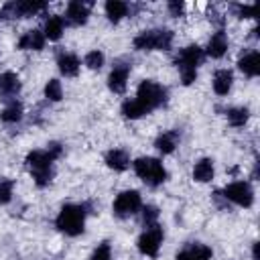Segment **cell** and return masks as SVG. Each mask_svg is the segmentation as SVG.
I'll list each match as a JSON object with an SVG mask.
<instances>
[{
    "label": "cell",
    "instance_id": "cell-1",
    "mask_svg": "<svg viewBox=\"0 0 260 260\" xmlns=\"http://www.w3.org/2000/svg\"><path fill=\"white\" fill-rule=\"evenodd\" d=\"M61 156V144L59 142H51L47 146V150H32L26 154V167L35 179V183L39 187L49 185L51 177H53V160Z\"/></svg>",
    "mask_w": 260,
    "mask_h": 260
},
{
    "label": "cell",
    "instance_id": "cell-2",
    "mask_svg": "<svg viewBox=\"0 0 260 260\" xmlns=\"http://www.w3.org/2000/svg\"><path fill=\"white\" fill-rule=\"evenodd\" d=\"M201 59H203V51L197 45H189V47L181 49L179 55L175 57V63H177V67L181 71V79H183L185 85H191L195 81L197 65L201 63Z\"/></svg>",
    "mask_w": 260,
    "mask_h": 260
},
{
    "label": "cell",
    "instance_id": "cell-3",
    "mask_svg": "<svg viewBox=\"0 0 260 260\" xmlns=\"http://www.w3.org/2000/svg\"><path fill=\"white\" fill-rule=\"evenodd\" d=\"M55 223L63 234L79 236L85 225V209L81 205H63Z\"/></svg>",
    "mask_w": 260,
    "mask_h": 260
},
{
    "label": "cell",
    "instance_id": "cell-4",
    "mask_svg": "<svg viewBox=\"0 0 260 260\" xmlns=\"http://www.w3.org/2000/svg\"><path fill=\"white\" fill-rule=\"evenodd\" d=\"M173 32L167 28H152L144 30L134 39V47L140 51H167L171 49Z\"/></svg>",
    "mask_w": 260,
    "mask_h": 260
},
{
    "label": "cell",
    "instance_id": "cell-5",
    "mask_svg": "<svg viewBox=\"0 0 260 260\" xmlns=\"http://www.w3.org/2000/svg\"><path fill=\"white\" fill-rule=\"evenodd\" d=\"M146 112H152L154 108H158L165 100H167V89L162 85H158L156 81H150V79H144L140 85H138V91H136V98H134Z\"/></svg>",
    "mask_w": 260,
    "mask_h": 260
},
{
    "label": "cell",
    "instance_id": "cell-6",
    "mask_svg": "<svg viewBox=\"0 0 260 260\" xmlns=\"http://www.w3.org/2000/svg\"><path fill=\"white\" fill-rule=\"evenodd\" d=\"M134 171L144 183H148L152 187L160 185L167 179V171H165L162 162L158 158H152V156H142V158L134 160Z\"/></svg>",
    "mask_w": 260,
    "mask_h": 260
},
{
    "label": "cell",
    "instance_id": "cell-7",
    "mask_svg": "<svg viewBox=\"0 0 260 260\" xmlns=\"http://www.w3.org/2000/svg\"><path fill=\"white\" fill-rule=\"evenodd\" d=\"M47 4L45 2H35V0H24V2H8L2 6L0 16L2 18H26L37 12H41Z\"/></svg>",
    "mask_w": 260,
    "mask_h": 260
},
{
    "label": "cell",
    "instance_id": "cell-8",
    "mask_svg": "<svg viewBox=\"0 0 260 260\" xmlns=\"http://www.w3.org/2000/svg\"><path fill=\"white\" fill-rule=\"evenodd\" d=\"M162 242V228L158 223L146 225V232L138 238V250L146 256H156Z\"/></svg>",
    "mask_w": 260,
    "mask_h": 260
},
{
    "label": "cell",
    "instance_id": "cell-9",
    "mask_svg": "<svg viewBox=\"0 0 260 260\" xmlns=\"http://www.w3.org/2000/svg\"><path fill=\"white\" fill-rule=\"evenodd\" d=\"M223 197L242 205V207H250L252 201H254V191L248 183L244 181H236V183H230L225 189H223Z\"/></svg>",
    "mask_w": 260,
    "mask_h": 260
},
{
    "label": "cell",
    "instance_id": "cell-10",
    "mask_svg": "<svg viewBox=\"0 0 260 260\" xmlns=\"http://www.w3.org/2000/svg\"><path fill=\"white\" fill-rule=\"evenodd\" d=\"M140 209L138 191H122L114 201V213L118 217H130Z\"/></svg>",
    "mask_w": 260,
    "mask_h": 260
},
{
    "label": "cell",
    "instance_id": "cell-11",
    "mask_svg": "<svg viewBox=\"0 0 260 260\" xmlns=\"http://www.w3.org/2000/svg\"><path fill=\"white\" fill-rule=\"evenodd\" d=\"M128 73H130V65L128 63H120L112 69L110 77H108V87L114 91V93H122L126 89V79H128Z\"/></svg>",
    "mask_w": 260,
    "mask_h": 260
},
{
    "label": "cell",
    "instance_id": "cell-12",
    "mask_svg": "<svg viewBox=\"0 0 260 260\" xmlns=\"http://www.w3.org/2000/svg\"><path fill=\"white\" fill-rule=\"evenodd\" d=\"M89 8L91 2H81V0H73L67 6V20L71 24H85L87 16H89Z\"/></svg>",
    "mask_w": 260,
    "mask_h": 260
},
{
    "label": "cell",
    "instance_id": "cell-13",
    "mask_svg": "<svg viewBox=\"0 0 260 260\" xmlns=\"http://www.w3.org/2000/svg\"><path fill=\"white\" fill-rule=\"evenodd\" d=\"M211 248L205 244H191L185 250L177 254V260H209L211 258Z\"/></svg>",
    "mask_w": 260,
    "mask_h": 260
},
{
    "label": "cell",
    "instance_id": "cell-14",
    "mask_svg": "<svg viewBox=\"0 0 260 260\" xmlns=\"http://www.w3.org/2000/svg\"><path fill=\"white\" fill-rule=\"evenodd\" d=\"M43 45H45V35L41 30H26L18 41V47L24 51H41Z\"/></svg>",
    "mask_w": 260,
    "mask_h": 260
},
{
    "label": "cell",
    "instance_id": "cell-15",
    "mask_svg": "<svg viewBox=\"0 0 260 260\" xmlns=\"http://www.w3.org/2000/svg\"><path fill=\"white\" fill-rule=\"evenodd\" d=\"M225 51H228V39H225L223 30H217L207 43V55H211L213 59H219L225 55Z\"/></svg>",
    "mask_w": 260,
    "mask_h": 260
},
{
    "label": "cell",
    "instance_id": "cell-16",
    "mask_svg": "<svg viewBox=\"0 0 260 260\" xmlns=\"http://www.w3.org/2000/svg\"><path fill=\"white\" fill-rule=\"evenodd\" d=\"M57 65H59V71L65 77H73L79 71V59L75 55H71V53H61L59 59H57Z\"/></svg>",
    "mask_w": 260,
    "mask_h": 260
},
{
    "label": "cell",
    "instance_id": "cell-17",
    "mask_svg": "<svg viewBox=\"0 0 260 260\" xmlns=\"http://www.w3.org/2000/svg\"><path fill=\"white\" fill-rule=\"evenodd\" d=\"M232 81H234V75L230 69H219L215 71L213 75V89L217 95H225L230 89H232Z\"/></svg>",
    "mask_w": 260,
    "mask_h": 260
},
{
    "label": "cell",
    "instance_id": "cell-18",
    "mask_svg": "<svg viewBox=\"0 0 260 260\" xmlns=\"http://www.w3.org/2000/svg\"><path fill=\"white\" fill-rule=\"evenodd\" d=\"M20 89V79L18 75L6 71V73H0V95H16Z\"/></svg>",
    "mask_w": 260,
    "mask_h": 260
},
{
    "label": "cell",
    "instance_id": "cell-19",
    "mask_svg": "<svg viewBox=\"0 0 260 260\" xmlns=\"http://www.w3.org/2000/svg\"><path fill=\"white\" fill-rule=\"evenodd\" d=\"M238 65H240V69H242L248 77H256V75L260 73V55H258L256 51H252V53L244 55V57L238 61Z\"/></svg>",
    "mask_w": 260,
    "mask_h": 260
},
{
    "label": "cell",
    "instance_id": "cell-20",
    "mask_svg": "<svg viewBox=\"0 0 260 260\" xmlns=\"http://www.w3.org/2000/svg\"><path fill=\"white\" fill-rule=\"evenodd\" d=\"M128 162H130L128 154L124 150H120V148H114V150H110L106 154V165L110 169H114V171H126L128 169Z\"/></svg>",
    "mask_w": 260,
    "mask_h": 260
},
{
    "label": "cell",
    "instance_id": "cell-21",
    "mask_svg": "<svg viewBox=\"0 0 260 260\" xmlns=\"http://www.w3.org/2000/svg\"><path fill=\"white\" fill-rule=\"evenodd\" d=\"M193 179L199 183H207L213 179V160L211 158H201L195 169H193Z\"/></svg>",
    "mask_w": 260,
    "mask_h": 260
},
{
    "label": "cell",
    "instance_id": "cell-22",
    "mask_svg": "<svg viewBox=\"0 0 260 260\" xmlns=\"http://www.w3.org/2000/svg\"><path fill=\"white\" fill-rule=\"evenodd\" d=\"M106 14L112 22H118L122 16L128 14V4L122 0H108L106 2Z\"/></svg>",
    "mask_w": 260,
    "mask_h": 260
},
{
    "label": "cell",
    "instance_id": "cell-23",
    "mask_svg": "<svg viewBox=\"0 0 260 260\" xmlns=\"http://www.w3.org/2000/svg\"><path fill=\"white\" fill-rule=\"evenodd\" d=\"M61 32H63V18L57 16V14L49 16L47 22H45V32H43V35H45L47 39H51V41H57V39L61 37Z\"/></svg>",
    "mask_w": 260,
    "mask_h": 260
},
{
    "label": "cell",
    "instance_id": "cell-24",
    "mask_svg": "<svg viewBox=\"0 0 260 260\" xmlns=\"http://www.w3.org/2000/svg\"><path fill=\"white\" fill-rule=\"evenodd\" d=\"M154 146H156L162 154L173 152V150H175V146H177V132H165V134H160V136L156 138Z\"/></svg>",
    "mask_w": 260,
    "mask_h": 260
},
{
    "label": "cell",
    "instance_id": "cell-25",
    "mask_svg": "<svg viewBox=\"0 0 260 260\" xmlns=\"http://www.w3.org/2000/svg\"><path fill=\"white\" fill-rule=\"evenodd\" d=\"M122 114L126 116V118H140V116H144V114H148L136 100H128V102H124L122 104Z\"/></svg>",
    "mask_w": 260,
    "mask_h": 260
},
{
    "label": "cell",
    "instance_id": "cell-26",
    "mask_svg": "<svg viewBox=\"0 0 260 260\" xmlns=\"http://www.w3.org/2000/svg\"><path fill=\"white\" fill-rule=\"evenodd\" d=\"M0 118H2L4 122H18V120L22 118V106H20L18 102H12V104H8V106L2 110Z\"/></svg>",
    "mask_w": 260,
    "mask_h": 260
},
{
    "label": "cell",
    "instance_id": "cell-27",
    "mask_svg": "<svg viewBox=\"0 0 260 260\" xmlns=\"http://www.w3.org/2000/svg\"><path fill=\"white\" fill-rule=\"evenodd\" d=\"M45 95L51 102H59L63 98V89H61V81L59 79H49V83L45 85Z\"/></svg>",
    "mask_w": 260,
    "mask_h": 260
},
{
    "label": "cell",
    "instance_id": "cell-28",
    "mask_svg": "<svg viewBox=\"0 0 260 260\" xmlns=\"http://www.w3.org/2000/svg\"><path fill=\"white\" fill-rule=\"evenodd\" d=\"M228 120L232 126H244L248 120V110L246 108H232V110H228Z\"/></svg>",
    "mask_w": 260,
    "mask_h": 260
},
{
    "label": "cell",
    "instance_id": "cell-29",
    "mask_svg": "<svg viewBox=\"0 0 260 260\" xmlns=\"http://www.w3.org/2000/svg\"><path fill=\"white\" fill-rule=\"evenodd\" d=\"M12 197V181L6 177H0V205L8 203Z\"/></svg>",
    "mask_w": 260,
    "mask_h": 260
},
{
    "label": "cell",
    "instance_id": "cell-30",
    "mask_svg": "<svg viewBox=\"0 0 260 260\" xmlns=\"http://www.w3.org/2000/svg\"><path fill=\"white\" fill-rule=\"evenodd\" d=\"M85 65L89 69H100L104 65V53L102 51H89L85 55Z\"/></svg>",
    "mask_w": 260,
    "mask_h": 260
},
{
    "label": "cell",
    "instance_id": "cell-31",
    "mask_svg": "<svg viewBox=\"0 0 260 260\" xmlns=\"http://www.w3.org/2000/svg\"><path fill=\"white\" fill-rule=\"evenodd\" d=\"M91 260H112V252H110V244L104 242L95 248V252L91 254Z\"/></svg>",
    "mask_w": 260,
    "mask_h": 260
},
{
    "label": "cell",
    "instance_id": "cell-32",
    "mask_svg": "<svg viewBox=\"0 0 260 260\" xmlns=\"http://www.w3.org/2000/svg\"><path fill=\"white\" fill-rule=\"evenodd\" d=\"M142 217H144V225H152V223H156L158 209H156L154 205H146L144 211H142Z\"/></svg>",
    "mask_w": 260,
    "mask_h": 260
},
{
    "label": "cell",
    "instance_id": "cell-33",
    "mask_svg": "<svg viewBox=\"0 0 260 260\" xmlns=\"http://www.w3.org/2000/svg\"><path fill=\"white\" fill-rule=\"evenodd\" d=\"M169 10H171L173 16L183 14V2H169Z\"/></svg>",
    "mask_w": 260,
    "mask_h": 260
},
{
    "label": "cell",
    "instance_id": "cell-34",
    "mask_svg": "<svg viewBox=\"0 0 260 260\" xmlns=\"http://www.w3.org/2000/svg\"><path fill=\"white\" fill-rule=\"evenodd\" d=\"M238 12L242 18H250L254 16V6H238Z\"/></svg>",
    "mask_w": 260,
    "mask_h": 260
},
{
    "label": "cell",
    "instance_id": "cell-35",
    "mask_svg": "<svg viewBox=\"0 0 260 260\" xmlns=\"http://www.w3.org/2000/svg\"><path fill=\"white\" fill-rule=\"evenodd\" d=\"M252 254H254V260H260V258H258V244H254V250H252Z\"/></svg>",
    "mask_w": 260,
    "mask_h": 260
}]
</instances>
